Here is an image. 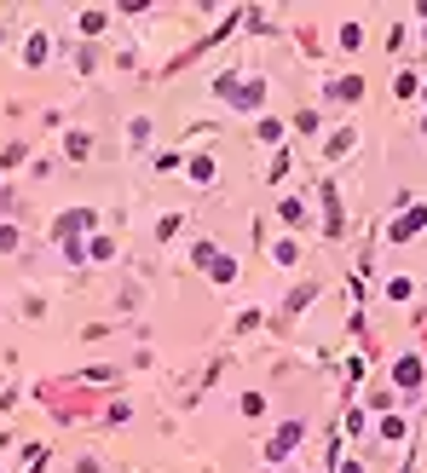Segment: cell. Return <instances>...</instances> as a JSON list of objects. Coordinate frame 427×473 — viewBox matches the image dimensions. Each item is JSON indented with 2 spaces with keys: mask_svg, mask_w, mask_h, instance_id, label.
Masks as SVG:
<instances>
[{
  "mask_svg": "<svg viewBox=\"0 0 427 473\" xmlns=\"http://www.w3.org/2000/svg\"><path fill=\"white\" fill-rule=\"evenodd\" d=\"M392 381L416 387V381H421V358H399V364H392Z\"/></svg>",
  "mask_w": 427,
  "mask_h": 473,
  "instance_id": "3",
  "label": "cell"
},
{
  "mask_svg": "<svg viewBox=\"0 0 427 473\" xmlns=\"http://www.w3.org/2000/svg\"><path fill=\"white\" fill-rule=\"evenodd\" d=\"M421 225H427V208H410L404 220H392V242H404V237H416Z\"/></svg>",
  "mask_w": 427,
  "mask_h": 473,
  "instance_id": "2",
  "label": "cell"
},
{
  "mask_svg": "<svg viewBox=\"0 0 427 473\" xmlns=\"http://www.w3.org/2000/svg\"><path fill=\"white\" fill-rule=\"evenodd\" d=\"M213 93L231 99V104H243V110H260V99H266V87H260V81H243V75H220Z\"/></svg>",
  "mask_w": 427,
  "mask_h": 473,
  "instance_id": "1",
  "label": "cell"
},
{
  "mask_svg": "<svg viewBox=\"0 0 427 473\" xmlns=\"http://www.w3.org/2000/svg\"><path fill=\"white\" fill-rule=\"evenodd\" d=\"M294 438H301V427H294V421H289V427H283V433H277V438H272V456H283V450L294 445Z\"/></svg>",
  "mask_w": 427,
  "mask_h": 473,
  "instance_id": "5",
  "label": "cell"
},
{
  "mask_svg": "<svg viewBox=\"0 0 427 473\" xmlns=\"http://www.w3.org/2000/svg\"><path fill=\"white\" fill-rule=\"evenodd\" d=\"M358 93H364V81H358V75L352 81H335V99H358Z\"/></svg>",
  "mask_w": 427,
  "mask_h": 473,
  "instance_id": "6",
  "label": "cell"
},
{
  "mask_svg": "<svg viewBox=\"0 0 427 473\" xmlns=\"http://www.w3.org/2000/svg\"><path fill=\"white\" fill-rule=\"evenodd\" d=\"M196 260H202V266H208L213 277H220V283H225V277H231V260H225V254H208V249H202Z\"/></svg>",
  "mask_w": 427,
  "mask_h": 473,
  "instance_id": "4",
  "label": "cell"
}]
</instances>
